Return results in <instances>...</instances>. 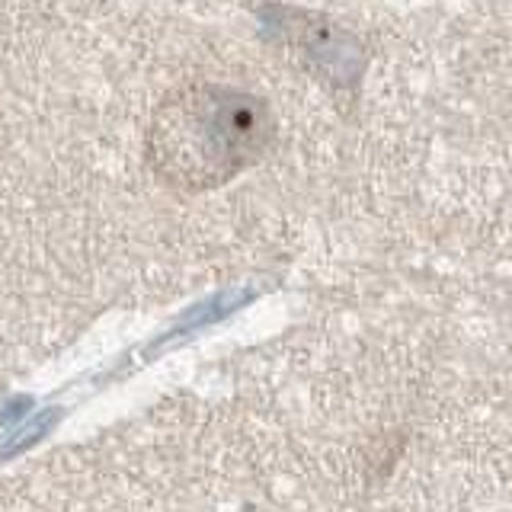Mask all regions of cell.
I'll return each mask as SVG.
<instances>
[{
    "label": "cell",
    "mask_w": 512,
    "mask_h": 512,
    "mask_svg": "<svg viewBox=\"0 0 512 512\" xmlns=\"http://www.w3.org/2000/svg\"><path fill=\"white\" fill-rule=\"evenodd\" d=\"M272 135L276 122L263 96L231 84L189 80L160 96L144 154L167 186L208 192L260 164Z\"/></svg>",
    "instance_id": "obj_1"
}]
</instances>
